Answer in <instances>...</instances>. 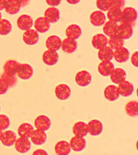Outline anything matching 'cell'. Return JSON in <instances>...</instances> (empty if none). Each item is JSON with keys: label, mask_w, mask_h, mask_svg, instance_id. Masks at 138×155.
<instances>
[{"label": "cell", "mask_w": 138, "mask_h": 155, "mask_svg": "<svg viewBox=\"0 0 138 155\" xmlns=\"http://www.w3.org/2000/svg\"><path fill=\"white\" fill-rule=\"evenodd\" d=\"M126 2L123 0H98L96 2L97 8L103 12L108 11L109 9L112 8H118L122 9L124 6Z\"/></svg>", "instance_id": "cell-1"}, {"label": "cell", "mask_w": 138, "mask_h": 155, "mask_svg": "<svg viewBox=\"0 0 138 155\" xmlns=\"http://www.w3.org/2000/svg\"><path fill=\"white\" fill-rule=\"evenodd\" d=\"M137 18V11L132 8H126L122 11V23L130 25L133 26L135 25V21Z\"/></svg>", "instance_id": "cell-2"}, {"label": "cell", "mask_w": 138, "mask_h": 155, "mask_svg": "<svg viewBox=\"0 0 138 155\" xmlns=\"http://www.w3.org/2000/svg\"><path fill=\"white\" fill-rule=\"evenodd\" d=\"M133 33V28L129 24L120 22V25H118L116 35L122 40L129 39Z\"/></svg>", "instance_id": "cell-3"}, {"label": "cell", "mask_w": 138, "mask_h": 155, "mask_svg": "<svg viewBox=\"0 0 138 155\" xmlns=\"http://www.w3.org/2000/svg\"><path fill=\"white\" fill-rule=\"evenodd\" d=\"M51 121L49 118L44 115L37 117L34 121V125L37 130L45 131L48 130L51 126Z\"/></svg>", "instance_id": "cell-4"}, {"label": "cell", "mask_w": 138, "mask_h": 155, "mask_svg": "<svg viewBox=\"0 0 138 155\" xmlns=\"http://www.w3.org/2000/svg\"><path fill=\"white\" fill-rule=\"evenodd\" d=\"M91 75L88 72L83 70L77 73L75 76V81L78 85L85 87L89 85L91 81Z\"/></svg>", "instance_id": "cell-5"}, {"label": "cell", "mask_w": 138, "mask_h": 155, "mask_svg": "<svg viewBox=\"0 0 138 155\" xmlns=\"http://www.w3.org/2000/svg\"><path fill=\"white\" fill-rule=\"evenodd\" d=\"M56 96L61 100H65L69 98L71 94V89L65 84L57 85L55 89Z\"/></svg>", "instance_id": "cell-6"}, {"label": "cell", "mask_w": 138, "mask_h": 155, "mask_svg": "<svg viewBox=\"0 0 138 155\" xmlns=\"http://www.w3.org/2000/svg\"><path fill=\"white\" fill-rule=\"evenodd\" d=\"M15 149L20 153L28 152L31 148V143L29 139L27 138H20L17 139L15 143Z\"/></svg>", "instance_id": "cell-7"}, {"label": "cell", "mask_w": 138, "mask_h": 155, "mask_svg": "<svg viewBox=\"0 0 138 155\" xmlns=\"http://www.w3.org/2000/svg\"><path fill=\"white\" fill-rule=\"evenodd\" d=\"M33 73V69L31 66L26 64H21L17 72V76L22 80L30 79Z\"/></svg>", "instance_id": "cell-8"}, {"label": "cell", "mask_w": 138, "mask_h": 155, "mask_svg": "<svg viewBox=\"0 0 138 155\" xmlns=\"http://www.w3.org/2000/svg\"><path fill=\"white\" fill-rule=\"evenodd\" d=\"M87 125L88 133L93 136L100 135L103 131V124L100 121L97 120H91Z\"/></svg>", "instance_id": "cell-9"}, {"label": "cell", "mask_w": 138, "mask_h": 155, "mask_svg": "<svg viewBox=\"0 0 138 155\" xmlns=\"http://www.w3.org/2000/svg\"><path fill=\"white\" fill-rule=\"evenodd\" d=\"M117 87L120 95L124 97L130 96L132 95L134 90L133 84L126 80L119 84Z\"/></svg>", "instance_id": "cell-10"}, {"label": "cell", "mask_w": 138, "mask_h": 155, "mask_svg": "<svg viewBox=\"0 0 138 155\" xmlns=\"http://www.w3.org/2000/svg\"><path fill=\"white\" fill-rule=\"evenodd\" d=\"M69 144L74 151H82L86 146V140L83 137L75 136L71 139Z\"/></svg>", "instance_id": "cell-11"}, {"label": "cell", "mask_w": 138, "mask_h": 155, "mask_svg": "<svg viewBox=\"0 0 138 155\" xmlns=\"http://www.w3.org/2000/svg\"><path fill=\"white\" fill-rule=\"evenodd\" d=\"M23 39L24 42L28 45H33L39 41V34L36 30L30 29L24 32Z\"/></svg>", "instance_id": "cell-12"}, {"label": "cell", "mask_w": 138, "mask_h": 155, "mask_svg": "<svg viewBox=\"0 0 138 155\" xmlns=\"http://www.w3.org/2000/svg\"><path fill=\"white\" fill-rule=\"evenodd\" d=\"M31 140L35 145H42L47 140V136L45 132L39 130H34L30 136Z\"/></svg>", "instance_id": "cell-13"}, {"label": "cell", "mask_w": 138, "mask_h": 155, "mask_svg": "<svg viewBox=\"0 0 138 155\" xmlns=\"http://www.w3.org/2000/svg\"><path fill=\"white\" fill-rule=\"evenodd\" d=\"M16 138V135L14 132L8 130L2 133L0 140L5 146L12 147L15 143Z\"/></svg>", "instance_id": "cell-14"}, {"label": "cell", "mask_w": 138, "mask_h": 155, "mask_svg": "<svg viewBox=\"0 0 138 155\" xmlns=\"http://www.w3.org/2000/svg\"><path fill=\"white\" fill-rule=\"evenodd\" d=\"M17 24L18 28L21 30L27 31L32 27L33 21L32 18L28 15H23L19 17Z\"/></svg>", "instance_id": "cell-15"}, {"label": "cell", "mask_w": 138, "mask_h": 155, "mask_svg": "<svg viewBox=\"0 0 138 155\" xmlns=\"http://www.w3.org/2000/svg\"><path fill=\"white\" fill-rule=\"evenodd\" d=\"M98 70L103 76H108L114 70V66L110 61H102L98 65Z\"/></svg>", "instance_id": "cell-16"}, {"label": "cell", "mask_w": 138, "mask_h": 155, "mask_svg": "<svg viewBox=\"0 0 138 155\" xmlns=\"http://www.w3.org/2000/svg\"><path fill=\"white\" fill-rule=\"evenodd\" d=\"M62 41L57 36H51L47 39L45 45L49 50L56 51L61 48Z\"/></svg>", "instance_id": "cell-17"}, {"label": "cell", "mask_w": 138, "mask_h": 155, "mask_svg": "<svg viewBox=\"0 0 138 155\" xmlns=\"http://www.w3.org/2000/svg\"><path fill=\"white\" fill-rule=\"evenodd\" d=\"M59 55L56 51L47 50L43 55V60L44 64L48 65H53L58 62Z\"/></svg>", "instance_id": "cell-18"}, {"label": "cell", "mask_w": 138, "mask_h": 155, "mask_svg": "<svg viewBox=\"0 0 138 155\" xmlns=\"http://www.w3.org/2000/svg\"><path fill=\"white\" fill-rule=\"evenodd\" d=\"M106 20V15L100 11L93 12L90 16V21L94 26H102L104 25Z\"/></svg>", "instance_id": "cell-19"}, {"label": "cell", "mask_w": 138, "mask_h": 155, "mask_svg": "<svg viewBox=\"0 0 138 155\" xmlns=\"http://www.w3.org/2000/svg\"><path fill=\"white\" fill-rule=\"evenodd\" d=\"M73 134L76 136L84 137L88 134L87 125L83 121H78L74 124L72 127Z\"/></svg>", "instance_id": "cell-20"}, {"label": "cell", "mask_w": 138, "mask_h": 155, "mask_svg": "<svg viewBox=\"0 0 138 155\" xmlns=\"http://www.w3.org/2000/svg\"><path fill=\"white\" fill-rule=\"evenodd\" d=\"M104 96L109 101H114L117 100L120 96L117 86L110 85L106 87L104 90Z\"/></svg>", "instance_id": "cell-21"}, {"label": "cell", "mask_w": 138, "mask_h": 155, "mask_svg": "<svg viewBox=\"0 0 138 155\" xmlns=\"http://www.w3.org/2000/svg\"><path fill=\"white\" fill-rule=\"evenodd\" d=\"M22 1L8 0L6 1L5 10L9 14H15L19 12L21 6Z\"/></svg>", "instance_id": "cell-22"}, {"label": "cell", "mask_w": 138, "mask_h": 155, "mask_svg": "<svg viewBox=\"0 0 138 155\" xmlns=\"http://www.w3.org/2000/svg\"><path fill=\"white\" fill-rule=\"evenodd\" d=\"M92 44L96 49H100L107 46L108 44V39L103 34H96L92 38Z\"/></svg>", "instance_id": "cell-23"}, {"label": "cell", "mask_w": 138, "mask_h": 155, "mask_svg": "<svg viewBox=\"0 0 138 155\" xmlns=\"http://www.w3.org/2000/svg\"><path fill=\"white\" fill-rule=\"evenodd\" d=\"M71 151L69 143L64 140L59 141L55 146V152L57 155H68Z\"/></svg>", "instance_id": "cell-24"}, {"label": "cell", "mask_w": 138, "mask_h": 155, "mask_svg": "<svg viewBox=\"0 0 138 155\" xmlns=\"http://www.w3.org/2000/svg\"><path fill=\"white\" fill-rule=\"evenodd\" d=\"M110 79L114 84H119L126 80V72L122 68H116L110 74Z\"/></svg>", "instance_id": "cell-25"}, {"label": "cell", "mask_w": 138, "mask_h": 155, "mask_svg": "<svg viewBox=\"0 0 138 155\" xmlns=\"http://www.w3.org/2000/svg\"><path fill=\"white\" fill-rule=\"evenodd\" d=\"M81 34L82 30L80 27L76 25H69L65 30V35L67 38L74 40L79 38Z\"/></svg>", "instance_id": "cell-26"}, {"label": "cell", "mask_w": 138, "mask_h": 155, "mask_svg": "<svg viewBox=\"0 0 138 155\" xmlns=\"http://www.w3.org/2000/svg\"><path fill=\"white\" fill-rule=\"evenodd\" d=\"M20 64L16 61H8L4 66V73L7 75L15 76L18 71V68Z\"/></svg>", "instance_id": "cell-27"}, {"label": "cell", "mask_w": 138, "mask_h": 155, "mask_svg": "<svg viewBox=\"0 0 138 155\" xmlns=\"http://www.w3.org/2000/svg\"><path fill=\"white\" fill-rule=\"evenodd\" d=\"M113 57L118 63L126 62L129 59V51L126 48L122 47L120 49L115 50L113 52Z\"/></svg>", "instance_id": "cell-28"}, {"label": "cell", "mask_w": 138, "mask_h": 155, "mask_svg": "<svg viewBox=\"0 0 138 155\" xmlns=\"http://www.w3.org/2000/svg\"><path fill=\"white\" fill-rule=\"evenodd\" d=\"M60 12L55 8H49L45 10L44 18L49 23H56L60 19Z\"/></svg>", "instance_id": "cell-29"}, {"label": "cell", "mask_w": 138, "mask_h": 155, "mask_svg": "<svg viewBox=\"0 0 138 155\" xmlns=\"http://www.w3.org/2000/svg\"><path fill=\"white\" fill-rule=\"evenodd\" d=\"M61 48L62 50L67 53L74 52L77 48V41L74 40L66 38L62 41Z\"/></svg>", "instance_id": "cell-30"}, {"label": "cell", "mask_w": 138, "mask_h": 155, "mask_svg": "<svg viewBox=\"0 0 138 155\" xmlns=\"http://www.w3.org/2000/svg\"><path fill=\"white\" fill-rule=\"evenodd\" d=\"M50 27V23L44 17L39 18L34 23V28L36 30V31L39 32L44 33L48 31Z\"/></svg>", "instance_id": "cell-31"}, {"label": "cell", "mask_w": 138, "mask_h": 155, "mask_svg": "<svg viewBox=\"0 0 138 155\" xmlns=\"http://www.w3.org/2000/svg\"><path fill=\"white\" fill-rule=\"evenodd\" d=\"M122 11L118 8H112L109 9L107 12V17L109 21L117 23L121 21Z\"/></svg>", "instance_id": "cell-32"}, {"label": "cell", "mask_w": 138, "mask_h": 155, "mask_svg": "<svg viewBox=\"0 0 138 155\" xmlns=\"http://www.w3.org/2000/svg\"><path fill=\"white\" fill-rule=\"evenodd\" d=\"M113 49L109 46H105L99 49L98 52V58L102 61H110L113 58Z\"/></svg>", "instance_id": "cell-33"}, {"label": "cell", "mask_w": 138, "mask_h": 155, "mask_svg": "<svg viewBox=\"0 0 138 155\" xmlns=\"http://www.w3.org/2000/svg\"><path fill=\"white\" fill-rule=\"evenodd\" d=\"M34 130V128L30 124L23 123L19 127L18 129V133L21 138H30V135Z\"/></svg>", "instance_id": "cell-34"}, {"label": "cell", "mask_w": 138, "mask_h": 155, "mask_svg": "<svg viewBox=\"0 0 138 155\" xmlns=\"http://www.w3.org/2000/svg\"><path fill=\"white\" fill-rule=\"evenodd\" d=\"M125 111L129 116L137 117L138 114V101H132L128 102L125 106Z\"/></svg>", "instance_id": "cell-35"}, {"label": "cell", "mask_w": 138, "mask_h": 155, "mask_svg": "<svg viewBox=\"0 0 138 155\" xmlns=\"http://www.w3.org/2000/svg\"><path fill=\"white\" fill-rule=\"evenodd\" d=\"M118 24L114 23L113 21H108L104 24V26L103 27V31L104 34L107 36H113L116 35Z\"/></svg>", "instance_id": "cell-36"}, {"label": "cell", "mask_w": 138, "mask_h": 155, "mask_svg": "<svg viewBox=\"0 0 138 155\" xmlns=\"http://www.w3.org/2000/svg\"><path fill=\"white\" fill-rule=\"evenodd\" d=\"M108 44L112 49L117 50L123 46L124 41L116 35H114L109 37L108 40Z\"/></svg>", "instance_id": "cell-37"}, {"label": "cell", "mask_w": 138, "mask_h": 155, "mask_svg": "<svg viewBox=\"0 0 138 155\" xmlns=\"http://www.w3.org/2000/svg\"><path fill=\"white\" fill-rule=\"evenodd\" d=\"M12 29V25L8 21L5 19H1L0 20V35H8L11 32Z\"/></svg>", "instance_id": "cell-38"}, {"label": "cell", "mask_w": 138, "mask_h": 155, "mask_svg": "<svg viewBox=\"0 0 138 155\" xmlns=\"http://www.w3.org/2000/svg\"><path fill=\"white\" fill-rule=\"evenodd\" d=\"M1 79H3L5 81L9 87H13L15 86L17 81L16 76L7 75L4 73L1 76Z\"/></svg>", "instance_id": "cell-39"}, {"label": "cell", "mask_w": 138, "mask_h": 155, "mask_svg": "<svg viewBox=\"0 0 138 155\" xmlns=\"http://www.w3.org/2000/svg\"><path fill=\"white\" fill-rule=\"evenodd\" d=\"M10 120L6 115H0V130H5L7 129L10 125Z\"/></svg>", "instance_id": "cell-40"}, {"label": "cell", "mask_w": 138, "mask_h": 155, "mask_svg": "<svg viewBox=\"0 0 138 155\" xmlns=\"http://www.w3.org/2000/svg\"><path fill=\"white\" fill-rule=\"evenodd\" d=\"M8 86L3 79H0V95L5 94L8 89Z\"/></svg>", "instance_id": "cell-41"}, {"label": "cell", "mask_w": 138, "mask_h": 155, "mask_svg": "<svg viewBox=\"0 0 138 155\" xmlns=\"http://www.w3.org/2000/svg\"><path fill=\"white\" fill-rule=\"evenodd\" d=\"M131 61L132 64L135 67L138 66V52L136 51L132 54V56L131 58Z\"/></svg>", "instance_id": "cell-42"}, {"label": "cell", "mask_w": 138, "mask_h": 155, "mask_svg": "<svg viewBox=\"0 0 138 155\" xmlns=\"http://www.w3.org/2000/svg\"><path fill=\"white\" fill-rule=\"evenodd\" d=\"M47 4L50 6H57L60 4V0H52V1H46Z\"/></svg>", "instance_id": "cell-43"}, {"label": "cell", "mask_w": 138, "mask_h": 155, "mask_svg": "<svg viewBox=\"0 0 138 155\" xmlns=\"http://www.w3.org/2000/svg\"><path fill=\"white\" fill-rule=\"evenodd\" d=\"M32 155H48V153L43 149H37L33 153Z\"/></svg>", "instance_id": "cell-44"}, {"label": "cell", "mask_w": 138, "mask_h": 155, "mask_svg": "<svg viewBox=\"0 0 138 155\" xmlns=\"http://www.w3.org/2000/svg\"><path fill=\"white\" fill-rule=\"evenodd\" d=\"M6 1L5 0H0V10H3L5 8L6 5Z\"/></svg>", "instance_id": "cell-45"}, {"label": "cell", "mask_w": 138, "mask_h": 155, "mask_svg": "<svg viewBox=\"0 0 138 155\" xmlns=\"http://www.w3.org/2000/svg\"><path fill=\"white\" fill-rule=\"evenodd\" d=\"M67 2L69 3V4H76L77 3H79L80 1H75V0H71V1H67Z\"/></svg>", "instance_id": "cell-46"}, {"label": "cell", "mask_w": 138, "mask_h": 155, "mask_svg": "<svg viewBox=\"0 0 138 155\" xmlns=\"http://www.w3.org/2000/svg\"><path fill=\"white\" fill-rule=\"evenodd\" d=\"M2 131L1 130H0V138H1V136L2 134Z\"/></svg>", "instance_id": "cell-47"}, {"label": "cell", "mask_w": 138, "mask_h": 155, "mask_svg": "<svg viewBox=\"0 0 138 155\" xmlns=\"http://www.w3.org/2000/svg\"><path fill=\"white\" fill-rule=\"evenodd\" d=\"M2 16L1 13L0 12V20H1Z\"/></svg>", "instance_id": "cell-48"}]
</instances>
